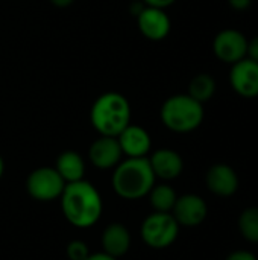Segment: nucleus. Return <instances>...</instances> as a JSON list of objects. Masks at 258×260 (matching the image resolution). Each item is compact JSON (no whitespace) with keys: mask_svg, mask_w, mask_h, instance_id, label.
<instances>
[{"mask_svg":"<svg viewBox=\"0 0 258 260\" xmlns=\"http://www.w3.org/2000/svg\"><path fill=\"white\" fill-rule=\"evenodd\" d=\"M59 200L62 215L76 229H90L102 216V197L87 180L67 183Z\"/></svg>","mask_w":258,"mask_h":260,"instance_id":"nucleus-1","label":"nucleus"},{"mask_svg":"<svg viewBox=\"0 0 258 260\" xmlns=\"http://www.w3.org/2000/svg\"><path fill=\"white\" fill-rule=\"evenodd\" d=\"M155 175L149 165L148 157L143 158H125L113 172V189L123 200H140L149 195L155 186Z\"/></svg>","mask_w":258,"mask_h":260,"instance_id":"nucleus-2","label":"nucleus"},{"mask_svg":"<svg viewBox=\"0 0 258 260\" xmlns=\"http://www.w3.org/2000/svg\"><path fill=\"white\" fill-rule=\"evenodd\" d=\"M90 120L99 136L117 137L131 123V105L126 96L106 91L93 102Z\"/></svg>","mask_w":258,"mask_h":260,"instance_id":"nucleus-3","label":"nucleus"},{"mask_svg":"<svg viewBox=\"0 0 258 260\" xmlns=\"http://www.w3.org/2000/svg\"><path fill=\"white\" fill-rule=\"evenodd\" d=\"M204 104L195 101L187 93L167 98L160 110L163 125L178 134H187L198 129L204 122Z\"/></svg>","mask_w":258,"mask_h":260,"instance_id":"nucleus-4","label":"nucleus"},{"mask_svg":"<svg viewBox=\"0 0 258 260\" xmlns=\"http://www.w3.org/2000/svg\"><path fill=\"white\" fill-rule=\"evenodd\" d=\"M178 235L179 224L172 213L154 212L144 218L140 229L141 241L154 250H164L170 247L176 241Z\"/></svg>","mask_w":258,"mask_h":260,"instance_id":"nucleus-5","label":"nucleus"},{"mask_svg":"<svg viewBox=\"0 0 258 260\" xmlns=\"http://www.w3.org/2000/svg\"><path fill=\"white\" fill-rule=\"evenodd\" d=\"M65 187V181L55 168L41 166L32 171L26 180V190L35 201L47 203L58 200Z\"/></svg>","mask_w":258,"mask_h":260,"instance_id":"nucleus-6","label":"nucleus"},{"mask_svg":"<svg viewBox=\"0 0 258 260\" xmlns=\"http://www.w3.org/2000/svg\"><path fill=\"white\" fill-rule=\"evenodd\" d=\"M248 38L237 29H224L213 40V52L225 64H234L246 58Z\"/></svg>","mask_w":258,"mask_h":260,"instance_id":"nucleus-7","label":"nucleus"},{"mask_svg":"<svg viewBox=\"0 0 258 260\" xmlns=\"http://www.w3.org/2000/svg\"><path fill=\"white\" fill-rule=\"evenodd\" d=\"M170 213L173 215L179 227H198L205 221L208 215V206L202 197L196 193H186L176 198V203Z\"/></svg>","mask_w":258,"mask_h":260,"instance_id":"nucleus-8","label":"nucleus"},{"mask_svg":"<svg viewBox=\"0 0 258 260\" xmlns=\"http://www.w3.org/2000/svg\"><path fill=\"white\" fill-rule=\"evenodd\" d=\"M230 84L233 90L246 99L258 96V62L243 58L233 64L230 72Z\"/></svg>","mask_w":258,"mask_h":260,"instance_id":"nucleus-9","label":"nucleus"},{"mask_svg":"<svg viewBox=\"0 0 258 260\" xmlns=\"http://www.w3.org/2000/svg\"><path fill=\"white\" fill-rule=\"evenodd\" d=\"M137 26L144 38L151 41H161L169 35L172 21L166 9L144 6L137 15Z\"/></svg>","mask_w":258,"mask_h":260,"instance_id":"nucleus-10","label":"nucleus"},{"mask_svg":"<svg viewBox=\"0 0 258 260\" xmlns=\"http://www.w3.org/2000/svg\"><path fill=\"white\" fill-rule=\"evenodd\" d=\"M88 158L90 163L100 171L114 169L123 160V152L117 137L99 136L88 149Z\"/></svg>","mask_w":258,"mask_h":260,"instance_id":"nucleus-11","label":"nucleus"},{"mask_svg":"<svg viewBox=\"0 0 258 260\" xmlns=\"http://www.w3.org/2000/svg\"><path fill=\"white\" fill-rule=\"evenodd\" d=\"M119 145L126 158H143L148 157L152 148L151 134L140 125L129 123L119 136Z\"/></svg>","mask_w":258,"mask_h":260,"instance_id":"nucleus-12","label":"nucleus"},{"mask_svg":"<svg viewBox=\"0 0 258 260\" xmlns=\"http://www.w3.org/2000/svg\"><path fill=\"white\" fill-rule=\"evenodd\" d=\"M207 187L211 193L217 197H233L239 190V175L237 172L225 163L213 165L205 175Z\"/></svg>","mask_w":258,"mask_h":260,"instance_id":"nucleus-13","label":"nucleus"},{"mask_svg":"<svg viewBox=\"0 0 258 260\" xmlns=\"http://www.w3.org/2000/svg\"><path fill=\"white\" fill-rule=\"evenodd\" d=\"M148 160L155 178H160L163 181H172L178 178L184 171L182 157L176 151L169 148L157 149L151 154V157H148Z\"/></svg>","mask_w":258,"mask_h":260,"instance_id":"nucleus-14","label":"nucleus"},{"mask_svg":"<svg viewBox=\"0 0 258 260\" xmlns=\"http://www.w3.org/2000/svg\"><path fill=\"white\" fill-rule=\"evenodd\" d=\"M102 248L103 253L116 259L125 256L131 248V233L126 225L120 222H113L106 225L102 233Z\"/></svg>","mask_w":258,"mask_h":260,"instance_id":"nucleus-15","label":"nucleus"},{"mask_svg":"<svg viewBox=\"0 0 258 260\" xmlns=\"http://www.w3.org/2000/svg\"><path fill=\"white\" fill-rule=\"evenodd\" d=\"M55 169L61 175V178L65 181V184L81 181L85 177V161L82 155L76 151L61 152L56 158Z\"/></svg>","mask_w":258,"mask_h":260,"instance_id":"nucleus-16","label":"nucleus"},{"mask_svg":"<svg viewBox=\"0 0 258 260\" xmlns=\"http://www.w3.org/2000/svg\"><path fill=\"white\" fill-rule=\"evenodd\" d=\"M148 197H149L152 209L155 212H161V213H170L173 210V206H175L176 198H178L173 187L169 186L167 183L155 184L151 189Z\"/></svg>","mask_w":258,"mask_h":260,"instance_id":"nucleus-17","label":"nucleus"},{"mask_svg":"<svg viewBox=\"0 0 258 260\" xmlns=\"http://www.w3.org/2000/svg\"><path fill=\"white\" fill-rule=\"evenodd\" d=\"M216 93V79L208 73H199L192 78L189 84V96H192L195 101L205 104L208 102Z\"/></svg>","mask_w":258,"mask_h":260,"instance_id":"nucleus-18","label":"nucleus"},{"mask_svg":"<svg viewBox=\"0 0 258 260\" xmlns=\"http://www.w3.org/2000/svg\"><path fill=\"white\" fill-rule=\"evenodd\" d=\"M239 230L248 242L258 244V207H248L240 213Z\"/></svg>","mask_w":258,"mask_h":260,"instance_id":"nucleus-19","label":"nucleus"},{"mask_svg":"<svg viewBox=\"0 0 258 260\" xmlns=\"http://www.w3.org/2000/svg\"><path fill=\"white\" fill-rule=\"evenodd\" d=\"M90 248L84 241H71L67 245V257L68 260H85L90 256Z\"/></svg>","mask_w":258,"mask_h":260,"instance_id":"nucleus-20","label":"nucleus"},{"mask_svg":"<svg viewBox=\"0 0 258 260\" xmlns=\"http://www.w3.org/2000/svg\"><path fill=\"white\" fill-rule=\"evenodd\" d=\"M246 58L258 62V35L252 40H248V49H246Z\"/></svg>","mask_w":258,"mask_h":260,"instance_id":"nucleus-21","label":"nucleus"},{"mask_svg":"<svg viewBox=\"0 0 258 260\" xmlns=\"http://www.w3.org/2000/svg\"><path fill=\"white\" fill-rule=\"evenodd\" d=\"M227 260H258L255 257V254H252L251 251H246V250H237V251H233Z\"/></svg>","mask_w":258,"mask_h":260,"instance_id":"nucleus-22","label":"nucleus"},{"mask_svg":"<svg viewBox=\"0 0 258 260\" xmlns=\"http://www.w3.org/2000/svg\"><path fill=\"white\" fill-rule=\"evenodd\" d=\"M146 6H152V8H160V9H167L169 6H172L176 0H141Z\"/></svg>","mask_w":258,"mask_h":260,"instance_id":"nucleus-23","label":"nucleus"},{"mask_svg":"<svg viewBox=\"0 0 258 260\" xmlns=\"http://www.w3.org/2000/svg\"><path fill=\"white\" fill-rule=\"evenodd\" d=\"M228 3L236 11H245L251 6L252 0H228Z\"/></svg>","mask_w":258,"mask_h":260,"instance_id":"nucleus-24","label":"nucleus"},{"mask_svg":"<svg viewBox=\"0 0 258 260\" xmlns=\"http://www.w3.org/2000/svg\"><path fill=\"white\" fill-rule=\"evenodd\" d=\"M85 260H119L116 259V257H113V256H109V254H106V253H94V254H90L88 257Z\"/></svg>","mask_w":258,"mask_h":260,"instance_id":"nucleus-25","label":"nucleus"},{"mask_svg":"<svg viewBox=\"0 0 258 260\" xmlns=\"http://www.w3.org/2000/svg\"><path fill=\"white\" fill-rule=\"evenodd\" d=\"M53 6H56V8H67V6H70L75 0H49Z\"/></svg>","mask_w":258,"mask_h":260,"instance_id":"nucleus-26","label":"nucleus"},{"mask_svg":"<svg viewBox=\"0 0 258 260\" xmlns=\"http://www.w3.org/2000/svg\"><path fill=\"white\" fill-rule=\"evenodd\" d=\"M3 172H5V161H3V158L0 155V178L3 177Z\"/></svg>","mask_w":258,"mask_h":260,"instance_id":"nucleus-27","label":"nucleus"}]
</instances>
